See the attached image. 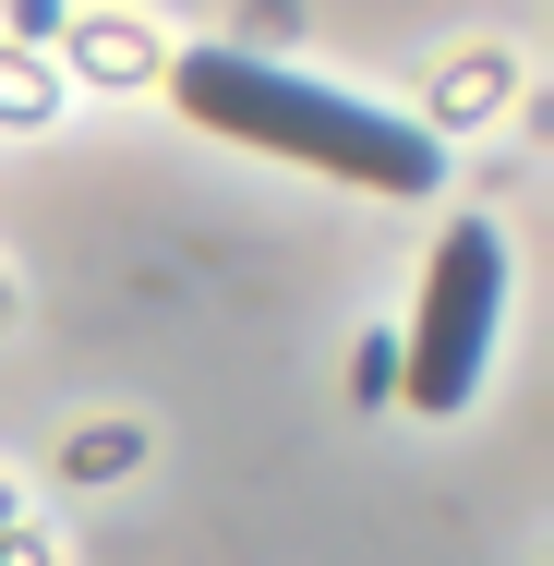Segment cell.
I'll return each mask as SVG.
<instances>
[{"label":"cell","instance_id":"6da1fadb","mask_svg":"<svg viewBox=\"0 0 554 566\" xmlns=\"http://www.w3.org/2000/svg\"><path fill=\"white\" fill-rule=\"evenodd\" d=\"M169 97L181 120H206L229 145H265L290 169H326V181H362V193H435L446 181V145L398 109H362L290 61H241V49H181L169 61Z\"/></svg>","mask_w":554,"mask_h":566},{"label":"cell","instance_id":"7a4b0ae2","mask_svg":"<svg viewBox=\"0 0 554 566\" xmlns=\"http://www.w3.org/2000/svg\"><path fill=\"white\" fill-rule=\"evenodd\" d=\"M494 314H506V241L470 218V229H446L435 277H422V314H410V349H398L410 410H470V386L494 361Z\"/></svg>","mask_w":554,"mask_h":566}]
</instances>
